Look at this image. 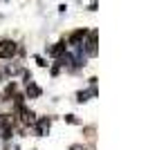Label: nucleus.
Listing matches in <instances>:
<instances>
[{
  "mask_svg": "<svg viewBox=\"0 0 148 150\" xmlns=\"http://www.w3.org/2000/svg\"><path fill=\"white\" fill-rule=\"evenodd\" d=\"M16 43L14 40H0V58H11L16 54Z\"/></svg>",
  "mask_w": 148,
  "mask_h": 150,
  "instance_id": "obj_1",
  "label": "nucleus"
},
{
  "mask_svg": "<svg viewBox=\"0 0 148 150\" xmlns=\"http://www.w3.org/2000/svg\"><path fill=\"white\" fill-rule=\"evenodd\" d=\"M88 36V29H76L74 34H70L68 38V45H72V47H79V45H83V38Z\"/></svg>",
  "mask_w": 148,
  "mask_h": 150,
  "instance_id": "obj_2",
  "label": "nucleus"
},
{
  "mask_svg": "<svg viewBox=\"0 0 148 150\" xmlns=\"http://www.w3.org/2000/svg\"><path fill=\"white\" fill-rule=\"evenodd\" d=\"M49 125H52V119H49V117H41V119H38V123L34 125V132H36L38 137H43V134H47Z\"/></svg>",
  "mask_w": 148,
  "mask_h": 150,
  "instance_id": "obj_3",
  "label": "nucleus"
},
{
  "mask_svg": "<svg viewBox=\"0 0 148 150\" xmlns=\"http://www.w3.org/2000/svg\"><path fill=\"white\" fill-rule=\"evenodd\" d=\"M88 43H85V52H88V56H97V31H90L88 34Z\"/></svg>",
  "mask_w": 148,
  "mask_h": 150,
  "instance_id": "obj_4",
  "label": "nucleus"
},
{
  "mask_svg": "<svg viewBox=\"0 0 148 150\" xmlns=\"http://www.w3.org/2000/svg\"><path fill=\"white\" fill-rule=\"evenodd\" d=\"M63 52H68L65 40H61V43H56V45H52V47H47V54H49V56H54V58H58Z\"/></svg>",
  "mask_w": 148,
  "mask_h": 150,
  "instance_id": "obj_5",
  "label": "nucleus"
},
{
  "mask_svg": "<svg viewBox=\"0 0 148 150\" xmlns=\"http://www.w3.org/2000/svg\"><path fill=\"white\" fill-rule=\"evenodd\" d=\"M16 110H18V112L23 114L20 119H23V123H25V125H31L34 121H36V117H34V112H31V110H27V108H23V105H18Z\"/></svg>",
  "mask_w": 148,
  "mask_h": 150,
  "instance_id": "obj_6",
  "label": "nucleus"
},
{
  "mask_svg": "<svg viewBox=\"0 0 148 150\" xmlns=\"http://www.w3.org/2000/svg\"><path fill=\"white\" fill-rule=\"evenodd\" d=\"M41 94H43V90L38 88V85H36L34 81H29V83H27V96H29V99H38Z\"/></svg>",
  "mask_w": 148,
  "mask_h": 150,
  "instance_id": "obj_7",
  "label": "nucleus"
},
{
  "mask_svg": "<svg viewBox=\"0 0 148 150\" xmlns=\"http://www.w3.org/2000/svg\"><path fill=\"white\" fill-rule=\"evenodd\" d=\"M88 96H97V88L92 85V90H83V92L76 94V101L79 103H83V101H88Z\"/></svg>",
  "mask_w": 148,
  "mask_h": 150,
  "instance_id": "obj_8",
  "label": "nucleus"
},
{
  "mask_svg": "<svg viewBox=\"0 0 148 150\" xmlns=\"http://www.w3.org/2000/svg\"><path fill=\"white\" fill-rule=\"evenodd\" d=\"M14 92H16V83H9V85H7V94H9V96H11Z\"/></svg>",
  "mask_w": 148,
  "mask_h": 150,
  "instance_id": "obj_9",
  "label": "nucleus"
},
{
  "mask_svg": "<svg viewBox=\"0 0 148 150\" xmlns=\"http://www.w3.org/2000/svg\"><path fill=\"white\" fill-rule=\"evenodd\" d=\"M65 121H68V123H79V119H76L74 114H68V117H65Z\"/></svg>",
  "mask_w": 148,
  "mask_h": 150,
  "instance_id": "obj_10",
  "label": "nucleus"
},
{
  "mask_svg": "<svg viewBox=\"0 0 148 150\" xmlns=\"http://www.w3.org/2000/svg\"><path fill=\"white\" fill-rule=\"evenodd\" d=\"M36 63L41 65V67H47V63H45V58H41V56H36Z\"/></svg>",
  "mask_w": 148,
  "mask_h": 150,
  "instance_id": "obj_11",
  "label": "nucleus"
},
{
  "mask_svg": "<svg viewBox=\"0 0 148 150\" xmlns=\"http://www.w3.org/2000/svg\"><path fill=\"white\" fill-rule=\"evenodd\" d=\"M70 150H88V148H83V146H72Z\"/></svg>",
  "mask_w": 148,
  "mask_h": 150,
  "instance_id": "obj_12",
  "label": "nucleus"
}]
</instances>
